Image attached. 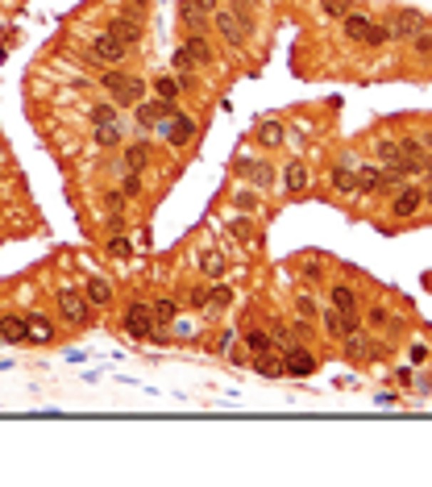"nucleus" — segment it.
<instances>
[{
  "instance_id": "f257e3e1",
  "label": "nucleus",
  "mask_w": 432,
  "mask_h": 487,
  "mask_svg": "<svg viewBox=\"0 0 432 487\" xmlns=\"http://www.w3.org/2000/svg\"><path fill=\"white\" fill-rule=\"evenodd\" d=\"M58 313H63V321H71V325H88L92 321V300L83 292H75V288H63L58 292Z\"/></svg>"
},
{
  "instance_id": "f03ea898",
  "label": "nucleus",
  "mask_w": 432,
  "mask_h": 487,
  "mask_svg": "<svg viewBox=\"0 0 432 487\" xmlns=\"http://www.w3.org/2000/svg\"><path fill=\"white\" fill-rule=\"evenodd\" d=\"M154 329H158L154 308H150L145 300H133V304L125 308V333H129V338H150Z\"/></svg>"
},
{
  "instance_id": "7ed1b4c3",
  "label": "nucleus",
  "mask_w": 432,
  "mask_h": 487,
  "mask_svg": "<svg viewBox=\"0 0 432 487\" xmlns=\"http://www.w3.org/2000/svg\"><path fill=\"white\" fill-rule=\"evenodd\" d=\"M129 54V46L113 38V34H100L96 42H92V54H88V63H100V67H120V59Z\"/></svg>"
},
{
  "instance_id": "20e7f679",
  "label": "nucleus",
  "mask_w": 432,
  "mask_h": 487,
  "mask_svg": "<svg viewBox=\"0 0 432 487\" xmlns=\"http://www.w3.org/2000/svg\"><path fill=\"white\" fill-rule=\"evenodd\" d=\"M399 171H403V175H424V171H428V150H424V142H416V138H403V142H399Z\"/></svg>"
},
{
  "instance_id": "39448f33",
  "label": "nucleus",
  "mask_w": 432,
  "mask_h": 487,
  "mask_svg": "<svg viewBox=\"0 0 432 487\" xmlns=\"http://www.w3.org/2000/svg\"><path fill=\"white\" fill-rule=\"evenodd\" d=\"M158 134L167 138L170 146H187V142L195 138V121L192 117H175V113H170V117L158 121Z\"/></svg>"
},
{
  "instance_id": "423d86ee",
  "label": "nucleus",
  "mask_w": 432,
  "mask_h": 487,
  "mask_svg": "<svg viewBox=\"0 0 432 487\" xmlns=\"http://www.w3.org/2000/svg\"><path fill=\"white\" fill-rule=\"evenodd\" d=\"M283 366H287V375H295V379H308L316 371V354L308 346H295V341H291L287 350H283Z\"/></svg>"
},
{
  "instance_id": "0eeeda50",
  "label": "nucleus",
  "mask_w": 432,
  "mask_h": 487,
  "mask_svg": "<svg viewBox=\"0 0 432 487\" xmlns=\"http://www.w3.org/2000/svg\"><path fill=\"white\" fill-rule=\"evenodd\" d=\"M424 209V188H399L395 200H391V213L395 217H416Z\"/></svg>"
},
{
  "instance_id": "6e6552de",
  "label": "nucleus",
  "mask_w": 432,
  "mask_h": 487,
  "mask_svg": "<svg viewBox=\"0 0 432 487\" xmlns=\"http://www.w3.org/2000/svg\"><path fill=\"white\" fill-rule=\"evenodd\" d=\"M216 29H220V38H225L233 50L245 46V25H241L237 17L229 13V9H216Z\"/></svg>"
},
{
  "instance_id": "1a4fd4ad",
  "label": "nucleus",
  "mask_w": 432,
  "mask_h": 487,
  "mask_svg": "<svg viewBox=\"0 0 432 487\" xmlns=\"http://www.w3.org/2000/svg\"><path fill=\"white\" fill-rule=\"evenodd\" d=\"M420 29H428V21H424L416 9H399V13H395V21H391V34H395V38H408V42L420 34Z\"/></svg>"
},
{
  "instance_id": "9d476101",
  "label": "nucleus",
  "mask_w": 432,
  "mask_h": 487,
  "mask_svg": "<svg viewBox=\"0 0 432 487\" xmlns=\"http://www.w3.org/2000/svg\"><path fill=\"white\" fill-rule=\"evenodd\" d=\"M133 113H138V125H158L163 117L175 113V104H170V100H138Z\"/></svg>"
},
{
  "instance_id": "9b49d317",
  "label": "nucleus",
  "mask_w": 432,
  "mask_h": 487,
  "mask_svg": "<svg viewBox=\"0 0 432 487\" xmlns=\"http://www.w3.org/2000/svg\"><path fill=\"white\" fill-rule=\"evenodd\" d=\"M308 184H312V171H308V163H304V159H291L287 171H283V188L299 196V192H308Z\"/></svg>"
},
{
  "instance_id": "f8f14e48",
  "label": "nucleus",
  "mask_w": 432,
  "mask_h": 487,
  "mask_svg": "<svg viewBox=\"0 0 432 487\" xmlns=\"http://www.w3.org/2000/svg\"><path fill=\"white\" fill-rule=\"evenodd\" d=\"M254 371H258L262 379H283V375H287V366H283V354H274V350H258V358H254Z\"/></svg>"
},
{
  "instance_id": "ddd939ff",
  "label": "nucleus",
  "mask_w": 432,
  "mask_h": 487,
  "mask_svg": "<svg viewBox=\"0 0 432 487\" xmlns=\"http://www.w3.org/2000/svg\"><path fill=\"white\" fill-rule=\"evenodd\" d=\"M179 21L187 25V34H204V25H208V13H204L195 0H179Z\"/></svg>"
},
{
  "instance_id": "4468645a",
  "label": "nucleus",
  "mask_w": 432,
  "mask_h": 487,
  "mask_svg": "<svg viewBox=\"0 0 432 487\" xmlns=\"http://www.w3.org/2000/svg\"><path fill=\"white\" fill-rule=\"evenodd\" d=\"M142 96H145V84H142V79H133V75H129V79L120 84L117 92H113V104H117V109H133V104H138Z\"/></svg>"
},
{
  "instance_id": "2eb2a0df",
  "label": "nucleus",
  "mask_w": 432,
  "mask_h": 487,
  "mask_svg": "<svg viewBox=\"0 0 432 487\" xmlns=\"http://www.w3.org/2000/svg\"><path fill=\"white\" fill-rule=\"evenodd\" d=\"M108 34L120 38L125 46H138V42H142V25H138V17H117V21L108 25Z\"/></svg>"
},
{
  "instance_id": "dca6fc26",
  "label": "nucleus",
  "mask_w": 432,
  "mask_h": 487,
  "mask_svg": "<svg viewBox=\"0 0 432 487\" xmlns=\"http://www.w3.org/2000/svg\"><path fill=\"white\" fill-rule=\"evenodd\" d=\"M329 296H333V308H341L345 317H354V313H358V292H354L349 283H333Z\"/></svg>"
},
{
  "instance_id": "f3484780",
  "label": "nucleus",
  "mask_w": 432,
  "mask_h": 487,
  "mask_svg": "<svg viewBox=\"0 0 432 487\" xmlns=\"http://www.w3.org/2000/svg\"><path fill=\"white\" fill-rule=\"evenodd\" d=\"M333 192H341V196H358V171L349 167V163L333 167Z\"/></svg>"
},
{
  "instance_id": "a211bd4d",
  "label": "nucleus",
  "mask_w": 432,
  "mask_h": 487,
  "mask_svg": "<svg viewBox=\"0 0 432 487\" xmlns=\"http://www.w3.org/2000/svg\"><path fill=\"white\" fill-rule=\"evenodd\" d=\"M183 50L192 54V63H195V67L212 63V46H208V38H204V34H187V42H183Z\"/></svg>"
},
{
  "instance_id": "6ab92c4d",
  "label": "nucleus",
  "mask_w": 432,
  "mask_h": 487,
  "mask_svg": "<svg viewBox=\"0 0 432 487\" xmlns=\"http://www.w3.org/2000/svg\"><path fill=\"white\" fill-rule=\"evenodd\" d=\"M83 296L92 300V308H104V304L113 300V288H108V279H100V275H92V279L83 283Z\"/></svg>"
},
{
  "instance_id": "aec40b11",
  "label": "nucleus",
  "mask_w": 432,
  "mask_h": 487,
  "mask_svg": "<svg viewBox=\"0 0 432 487\" xmlns=\"http://www.w3.org/2000/svg\"><path fill=\"white\" fill-rule=\"evenodd\" d=\"M383 192V167H361L358 171V196Z\"/></svg>"
},
{
  "instance_id": "412c9836",
  "label": "nucleus",
  "mask_w": 432,
  "mask_h": 487,
  "mask_svg": "<svg viewBox=\"0 0 432 487\" xmlns=\"http://www.w3.org/2000/svg\"><path fill=\"white\" fill-rule=\"evenodd\" d=\"M366 25H370L366 13H345V17H341V29H345L349 42H361V38H366Z\"/></svg>"
},
{
  "instance_id": "4be33fe9",
  "label": "nucleus",
  "mask_w": 432,
  "mask_h": 487,
  "mask_svg": "<svg viewBox=\"0 0 432 487\" xmlns=\"http://www.w3.org/2000/svg\"><path fill=\"white\" fill-rule=\"evenodd\" d=\"M50 338H54V329H50L46 317H29V321H25V341H38V346H46Z\"/></svg>"
},
{
  "instance_id": "5701e85b",
  "label": "nucleus",
  "mask_w": 432,
  "mask_h": 487,
  "mask_svg": "<svg viewBox=\"0 0 432 487\" xmlns=\"http://www.w3.org/2000/svg\"><path fill=\"white\" fill-rule=\"evenodd\" d=\"M374 159H379L383 167H399V142H395V138H379V142H374Z\"/></svg>"
},
{
  "instance_id": "b1692460",
  "label": "nucleus",
  "mask_w": 432,
  "mask_h": 487,
  "mask_svg": "<svg viewBox=\"0 0 432 487\" xmlns=\"http://www.w3.org/2000/svg\"><path fill=\"white\" fill-rule=\"evenodd\" d=\"M154 154H150V142H133V146L125 150V171H142Z\"/></svg>"
},
{
  "instance_id": "393cba45",
  "label": "nucleus",
  "mask_w": 432,
  "mask_h": 487,
  "mask_svg": "<svg viewBox=\"0 0 432 487\" xmlns=\"http://www.w3.org/2000/svg\"><path fill=\"white\" fill-rule=\"evenodd\" d=\"M391 38H395V34H391V21H370L361 42H366V46H386Z\"/></svg>"
},
{
  "instance_id": "a878e982",
  "label": "nucleus",
  "mask_w": 432,
  "mask_h": 487,
  "mask_svg": "<svg viewBox=\"0 0 432 487\" xmlns=\"http://www.w3.org/2000/svg\"><path fill=\"white\" fill-rule=\"evenodd\" d=\"M366 350H370L366 333H361V329H349V333H345V358H361V363H366Z\"/></svg>"
},
{
  "instance_id": "bb28decb",
  "label": "nucleus",
  "mask_w": 432,
  "mask_h": 487,
  "mask_svg": "<svg viewBox=\"0 0 432 487\" xmlns=\"http://www.w3.org/2000/svg\"><path fill=\"white\" fill-rule=\"evenodd\" d=\"M0 341H25V317H0Z\"/></svg>"
},
{
  "instance_id": "cd10ccee",
  "label": "nucleus",
  "mask_w": 432,
  "mask_h": 487,
  "mask_svg": "<svg viewBox=\"0 0 432 487\" xmlns=\"http://www.w3.org/2000/svg\"><path fill=\"white\" fill-rule=\"evenodd\" d=\"M229 300H233V292L216 283V288H208V304H204V313H208V317H216L220 308H229Z\"/></svg>"
},
{
  "instance_id": "c85d7f7f",
  "label": "nucleus",
  "mask_w": 432,
  "mask_h": 487,
  "mask_svg": "<svg viewBox=\"0 0 432 487\" xmlns=\"http://www.w3.org/2000/svg\"><path fill=\"white\" fill-rule=\"evenodd\" d=\"M120 138H125V129H120V121L96 125V146H120Z\"/></svg>"
},
{
  "instance_id": "c756f323",
  "label": "nucleus",
  "mask_w": 432,
  "mask_h": 487,
  "mask_svg": "<svg viewBox=\"0 0 432 487\" xmlns=\"http://www.w3.org/2000/svg\"><path fill=\"white\" fill-rule=\"evenodd\" d=\"M258 142H262L266 150H279V146H283V125H279V121H266L262 129H258Z\"/></svg>"
},
{
  "instance_id": "7c9ffc66",
  "label": "nucleus",
  "mask_w": 432,
  "mask_h": 487,
  "mask_svg": "<svg viewBox=\"0 0 432 487\" xmlns=\"http://www.w3.org/2000/svg\"><path fill=\"white\" fill-rule=\"evenodd\" d=\"M154 92H158V100H170V104H175V100H179V79H175V75H163V79L154 84Z\"/></svg>"
},
{
  "instance_id": "2f4dec72",
  "label": "nucleus",
  "mask_w": 432,
  "mask_h": 487,
  "mask_svg": "<svg viewBox=\"0 0 432 487\" xmlns=\"http://www.w3.org/2000/svg\"><path fill=\"white\" fill-rule=\"evenodd\" d=\"M241 338H245V346H250L254 354H258V350H270V346H274V338H270V333H262V329H245Z\"/></svg>"
},
{
  "instance_id": "473e14b6",
  "label": "nucleus",
  "mask_w": 432,
  "mask_h": 487,
  "mask_svg": "<svg viewBox=\"0 0 432 487\" xmlns=\"http://www.w3.org/2000/svg\"><path fill=\"white\" fill-rule=\"evenodd\" d=\"M150 308H154V321H158V325H167V321H175V317H179V308H175V300H154Z\"/></svg>"
},
{
  "instance_id": "72a5a7b5",
  "label": "nucleus",
  "mask_w": 432,
  "mask_h": 487,
  "mask_svg": "<svg viewBox=\"0 0 432 487\" xmlns=\"http://www.w3.org/2000/svg\"><path fill=\"white\" fill-rule=\"evenodd\" d=\"M120 196H142V171H125V179H120Z\"/></svg>"
},
{
  "instance_id": "f704fd0d",
  "label": "nucleus",
  "mask_w": 432,
  "mask_h": 487,
  "mask_svg": "<svg viewBox=\"0 0 432 487\" xmlns=\"http://www.w3.org/2000/svg\"><path fill=\"white\" fill-rule=\"evenodd\" d=\"M295 313H299L304 321H316V317H320V313H316V300H312L308 292H299V296H295Z\"/></svg>"
},
{
  "instance_id": "c9c22d12",
  "label": "nucleus",
  "mask_w": 432,
  "mask_h": 487,
  "mask_svg": "<svg viewBox=\"0 0 432 487\" xmlns=\"http://www.w3.org/2000/svg\"><path fill=\"white\" fill-rule=\"evenodd\" d=\"M200 267H204L208 279H220V275H225V258H220V254H204V258H200Z\"/></svg>"
},
{
  "instance_id": "e433bc0d",
  "label": "nucleus",
  "mask_w": 432,
  "mask_h": 487,
  "mask_svg": "<svg viewBox=\"0 0 432 487\" xmlns=\"http://www.w3.org/2000/svg\"><path fill=\"white\" fill-rule=\"evenodd\" d=\"M108 121H117V104H96L92 109V125H108Z\"/></svg>"
},
{
  "instance_id": "4c0bfd02",
  "label": "nucleus",
  "mask_w": 432,
  "mask_h": 487,
  "mask_svg": "<svg viewBox=\"0 0 432 487\" xmlns=\"http://www.w3.org/2000/svg\"><path fill=\"white\" fill-rule=\"evenodd\" d=\"M320 9H324V17H336V21H341V17L349 13V0H320Z\"/></svg>"
},
{
  "instance_id": "58836bf2",
  "label": "nucleus",
  "mask_w": 432,
  "mask_h": 487,
  "mask_svg": "<svg viewBox=\"0 0 432 487\" xmlns=\"http://www.w3.org/2000/svg\"><path fill=\"white\" fill-rule=\"evenodd\" d=\"M274 184V171H270V163H258L254 167V188H270Z\"/></svg>"
},
{
  "instance_id": "ea45409f",
  "label": "nucleus",
  "mask_w": 432,
  "mask_h": 487,
  "mask_svg": "<svg viewBox=\"0 0 432 487\" xmlns=\"http://www.w3.org/2000/svg\"><path fill=\"white\" fill-rule=\"evenodd\" d=\"M129 254H133V246L125 242V238H113V242H108V258H129Z\"/></svg>"
},
{
  "instance_id": "a19ab883",
  "label": "nucleus",
  "mask_w": 432,
  "mask_h": 487,
  "mask_svg": "<svg viewBox=\"0 0 432 487\" xmlns=\"http://www.w3.org/2000/svg\"><path fill=\"white\" fill-rule=\"evenodd\" d=\"M170 63H175V71H179V75H187V71H192V67H195V63H192V54H187V50H183V46L175 50V59H170Z\"/></svg>"
},
{
  "instance_id": "79ce46f5",
  "label": "nucleus",
  "mask_w": 432,
  "mask_h": 487,
  "mask_svg": "<svg viewBox=\"0 0 432 487\" xmlns=\"http://www.w3.org/2000/svg\"><path fill=\"white\" fill-rule=\"evenodd\" d=\"M167 325H170V338H192V333H195L192 321H179V317H175V321H167Z\"/></svg>"
},
{
  "instance_id": "37998d69",
  "label": "nucleus",
  "mask_w": 432,
  "mask_h": 487,
  "mask_svg": "<svg viewBox=\"0 0 432 487\" xmlns=\"http://www.w3.org/2000/svg\"><path fill=\"white\" fill-rule=\"evenodd\" d=\"M408 358H411V366H424V363H428V346H424V341H411Z\"/></svg>"
},
{
  "instance_id": "c03bdc74",
  "label": "nucleus",
  "mask_w": 432,
  "mask_h": 487,
  "mask_svg": "<svg viewBox=\"0 0 432 487\" xmlns=\"http://www.w3.org/2000/svg\"><path fill=\"white\" fill-rule=\"evenodd\" d=\"M411 46L420 50V54H428V59H432V34H428V29H420V34L411 38Z\"/></svg>"
},
{
  "instance_id": "a18cd8bd",
  "label": "nucleus",
  "mask_w": 432,
  "mask_h": 487,
  "mask_svg": "<svg viewBox=\"0 0 432 487\" xmlns=\"http://www.w3.org/2000/svg\"><path fill=\"white\" fill-rule=\"evenodd\" d=\"M125 79H129V75H125V71H104V79H100V84H104L108 92H117V88H120V84H125Z\"/></svg>"
},
{
  "instance_id": "49530a36",
  "label": "nucleus",
  "mask_w": 432,
  "mask_h": 487,
  "mask_svg": "<svg viewBox=\"0 0 432 487\" xmlns=\"http://www.w3.org/2000/svg\"><path fill=\"white\" fill-rule=\"evenodd\" d=\"M386 321H391V317H386V308L379 304V308H370V317H366V325H370V329H383Z\"/></svg>"
},
{
  "instance_id": "de8ad7c7",
  "label": "nucleus",
  "mask_w": 432,
  "mask_h": 487,
  "mask_svg": "<svg viewBox=\"0 0 432 487\" xmlns=\"http://www.w3.org/2000/svg\"><path fill=\"white\" fill-rule=\"evenodd\" d=\"M233 234H237L241 242H250V238H254V234H250V229H245V221H233Z\"/></svg>"
},
{
  "instance_id": "09e8293b",
  "label": "nucleus",
  "mask_w": 432,
  "mask_h": 487,
  "mask_svg": "<svg viewBox=\"0 0 432 487\" xmlns=\"http://www.w3.org/2000/svg\"><path fill=\"white\" fill-rule=\"evenodd\" d=\"M192 304H200V308H204V304H208V288H195V292H192Z\"/></svg>"
},
{
  "instance_id": "8fccbe9b",
  "label": "nucleus",
  "mask_w": 432,
  "mask_h": 487,
  "mask_svg": "<svg viewBox=\"0 0 432 487\" xmlns=\"http://www.w3.org/2000/svg\"><path fill=\"white\" fill-rule=\"evenodd\" d=\"M195 4H200L204 13H216V0H195Z\"/></svg>"
},
{
  "instance_id": "3c124183",
  "label": "nucleus",
  "mask_w": 432,
  "mask_h": 487,
  "mask_svg": "<svg viewBox=\"0 0 432 487\" xmlns=\"http://www.w3.org/2000/svg\"><path fill=\"white\" fill-rule=\"evenodd\" d=\"M424 204H428V209H432V184H428V188H424Z\"/></svg>"
},
{
  "instance_id": "603ef678",
  "label": "nucleus",
  "mask_w": 432,
  "mask_h": 487,
  "mask_svg": "<svg viewBox=\"0 0 432 487\" xmlns=\"http://www.w3.org/2000/svg\"><path fill=\"white\" fill-rule=\"evenodd\" d=\"M428 29H432V21H428Z\"/></svg>"
}]
</instances>
